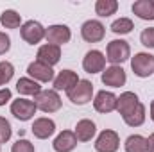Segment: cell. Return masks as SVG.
Returning <instances> with one entry per match:
<instances>
[{
	"instance_id": "8",
	"label": "cell",
	"mask_w": 154,
	"mask_h": 152,
	"mask_svg": "<svg viewBox=\"0 0 154 152\" xmlns=\"http://www.w3.org/2000/svg\"><path fill=\"white\" fill-rule=\"evenodd\" d=\"M104 34H106V27L99 20H88L81 27V36L88 43H99V41H102Z\"/></svg>"
},
{
	"instance_id": "14",
	"label": "cell",
	"mask_w": 154,
	"mask_h": 152,
	"mask_svg": "<svg viewBox=\"0 0 154 152\" xmlns=\"http://www.w3.org/2000/svg\"><path fill=\"white\" fill-rule=\"evenodd\" d=\"M81 79L74 70H61L54 77V90L56 91H70Z\"/></svg>"
},
{
	"instance_id": "12",
	"label": "cell",
	"mask_w": 154,
	"mask_h": 152,
	"mask_svg": "<svg viewBox=\"0 0 154 152\" xmlns=\"http://www.w3.org/2000/svg\"><path fill=\"white\" fill-rule=\"evenodd\" d=\"M36 57H38L36 61H39V63H43L47 66H54L61 59V47H56V45H50V43L41 45L38 48V56Z\"/></svg>"
},
{
	"instance_id": "13",
	"label": "cell",
	"mask_w": 154,
	"mask_h": 152,
	"mask_svg": "<svg viewBox=\"0 0 154 152\" xmlns=\"http://www.w3.org/2000/svg\"><path fill=\"white\" fill-rule=\"evenodd\" d=\"M27 74L31 79H34L36 82H50L54 81V70L52 66H47L39 61H32L27 66Z\"/></svg>"
},
{
	"instance_id": "17",
	"label": "cell",
	"mask_w": 154,
	"mask_h": 152,
	"mask_svg": "<svg viewBox=\"0 0 154 152\" xmlns=\"http://www.w3.org/2000/svg\"><path fill=\"white\" fill-rule=\"evenodd\" d=\"M56 152H72L77 147V138L74 131H63L56 136L54 143H52Z\"/></svg>"
},
{
	"instance_id": "22",
	"label": "cell",
	"mask_w": 154,
	"mask_h": 152,
	"mask_svg": "<svg viewBox=\"0 0 154 152\" xmlns=\"http://www.w3.org/2000/svg\"><path fill=\"white\" fill-rule=\"evenodd\" d=\"M124 122H125L129 127H140V125L145 122V106L140 102L131 113L124 116Z\"/></svg>"
},
{
	"instance_id": "11",
	"label": "cell",
	"mask_w": 154,
	"mask_h": 152,
	"mask_svg": "<svg viewBox=\"0 0 154 152\" xmlns=\"http://www.w3.org/2000/svg\"><path fill=\"white\" fill-rule=\"evenodd\" d=\"M93 108H95V111L104 113V114L115 111L116 109V95L111 93V91H106V90L99 91L95 95V99H93Z\"/></svg>"
},
{
	"instance_id": "32",
	"label": "cell",
	"mask_w": 154,
	"mask_h": 152,
	"mask_svg": "<svg viewBox=\"0 0 154 152\" xmlns=\"http://www.w3.org/2000/svg\"><path fill=\"white\" fill-rule=\"evenodd\" d=\"M11 97H13L11 90H9V88H2V90H0V106H5V104L11 100Z\"/></svg>"
},
{
	"instance_id": "25",
	"label": "cell",
	"mask_w": 154,
	"mask_h": 152,
	"mask_svg": "<svg viewBox=\"0 0 154 152\" xmlns=\"http://www.w3.org/2000/svg\"><path fill=\"white\" fill-rule=\"evenodd\" d=\"M116 9H118L116 0H97V4H95V13L102 18H108V16L115 14Z\"/></svg>"
},
{
	"instance_id": "6",
	"label": "cell",
	"mask_w": 154,
	"mask_h": 152,
	"mask_svg": "<svg viewBox=\"0 0 154 152\" xmlns=\"http://www.w3.org/2000/svg\"><path fill=\"white\" fill-rule=\"evenodd\" d=\"M20 34H22V38L25 39L29 45H36V43H39L41 39L45 38L47 29H45L39 22H36V20H29V22L22 23Z\"/></svg>"
},
{
	"instance_id": "30",
	"label": "cell",
	"mask_w": 154,
	"mask_h": 152,
	"mask_svg": "<svg viewBox=\"0 0 154 152\" xmlns=\"http://www.w3.org/2000/svg\"><path fill=\"white\" fill-rule=\"evenodd\" d=\"M140 41H142L143 47H147V48H154V27L145 29V31L140 34Z\"/></svg>"
},
{
	"instance_id": "31",
	"label": "cell",
	"mask_w": 154,
	"mask_h": 152,
	"mask_svg": "<svg viewBox=\"0 0 154 152\" xmlns=\"http://www.w3.org/2000/svg\"><path fill=\"white\" fill-rule=\"evenodd\" d=\"M11 48V38L5 32H0V56H4Z\"/></svg>"
},
{
	"instance_id": "34",
	"label": "cell",
	"mask_w": 154,
	"mask_h": 152,
	"mask_svg": "<svg viewBox=\"0 0 154 152\" xmlns=\"http://www.w3.org/2000/svg\"><path fill=\"white\" fill-rule=\"evenodd\" d=\"M151 120L154 122V100L151 102Z\"/></svg>"
},
{
	"instance_id": "16",
	"label": "cell",
	"mask_w": 154,
	"mask_h": 152,
	"mask_svg": "<svg viewBox=\"0 0 154 152\" xmlns=\"http://www.w3.org/2000/svg\"><path fill=\"white\" fill-rule=\"evenodd\" d=\"M31 131H32V134H34L38 140H47V138H50V136L56 132V123H54V120L41 116V118H36V120H34Z\"/></svg>"
},
{
	"instance_id": "19",
	"label": "cell",
	"mask_w": 154,
	"mask_h": 152,
	"mask_svg": "<svg viewBox=\"0 0 154 152\" xmlns=\"http://www.w3.org/2000/svg\"><path fill=\"white\" fill-rule=\"evenodd\" d=\"M95 132H97V127H95V123H93L91 120H88V118L79 120L77 125H75V131H74L77 141H90V140L95 136Z\"/></svg>"
},
{
	"instance_id": "2",
	"label": "cell",
	"mask_w": 154,
	"mask_h": 152,
	"mask_svg": "<svg viewBox=\"0 0 154 152\" xmlns=\"http://www.w3.org/2000/svg\"><path fill=\"white\" fill-rule=\"evenodd\" d=\"M34 104L43 113H56L61 109V97L56 90H41L34 97Z\"/></svg>"
},
{
	"instance_id": "23",
	"label": "cell",
	"mask_w": 154,
	"mask_h": 152,
	"mask_svg": "<svg viewBox=\"0 0 154 152\" xmlns=\"http://www.w3.org/2000/svg\"><path fill=\"white\" fill-rule=\"evenodd\" d=\"M0 23L5 29H18V27H22V16L14 9H5L0 14Z\"/></svg>"
},
{
	"instance_id": "24",
	"label": "cell",
	"mask_w": 154,
	"mask_h": 152,
	"mask_svg": "<svg viewBox=\"0 0 154 152\" xmlns=\"http://www.w3.org/2000/svg\"><path fill=\"white\" fill-rule=\"evenodd\" d=\"M125 152H147V138L140 136V134H131L125 143Z\"/></svg>"
},
{
	"instance_id": "1",
	"label": "cell",
	"mask_w": 154,
	"mask_h": 152,
	"mask_svg": "<svg viewBox=\"0 0 154 152\" xmlns=\"http://www.w3.org/2000/svg\"><path fill=\"white\" fill-rule=\"evenodd\" d=\"M131 57V47L124 39H113L108 43L106 48V59L111 63V66H120L124 61Z\"/></svg>"
},
{
	"instance_id": "9",
	"label": "cell",
	"mask_w": 154,
	"mask_h": 152,
	"mask_svg": "<svg viewBox=\"0 0 154 152\" xmlns=\"http://www.w3.org/2000/svg\"><path fill=\"white\" fill-rule=\"evenodd\" d=\"M82 68L84 72L88 74H99V72H104L106 68V56L100 52V50H88L84 59H82Z\"/></svg>"
},
{
	"instance_id": "28",
	"label": "cell",
	"mask_w": 154,
	"mask_h": 152,
	"mask_svg": "<svg viewBox=\"0 0 154 152\" xmlns=\"http://www.w3.org/2000/svg\"><path fill=\"white\" fill-rule=\"evenodd\" d=\"M11 134H13V129H11V123L0 116V143H5L11 140Z\"/></svg>"
},
{
	"instance_id": "27",
	"label": "cell",
	"mask_w": 154,
	"mask_h": 152,
	"mask_svg": "<svg viewBox=\"0 0 154 152\" xmlns=\"http://www.w3.org/2000/svg\"><path fill=\"white\" fill-rule=\"evenodd\" d=\"M14 75V66L9 61H0V86H5Z\"/></svg>"
},
{
	"instance_id": "21",
	"label": "cell",
	"mask_w": 154,
	"mask_h": 152,
	"mask_svg": "<svg viewBox=\"0 0 154 152\" xmlns=\"http://www.w3.org/2000/svg\"><path fill=\"white\" fill-rule=\"evenodd\" d=\"M16 91L20 95H34L36 97L39 91H41V86H39L34 79H31V77H22L16 82Z\"/></svg>"
},
{
	"instance_id": "3",
	"label": "cell",
	"mask_w": 154,
	"mask_h": 152,
	"mask_svg": "<svg viewBox=\"0 0 154 152\" xmlns=\"http://www.w3.org/2000/svg\"><path fill=\"white\" fill-rule=\"evenodd\" d=\"M131 70L136 77H151L154 74V56L149 52H138L131 59Z\"/></svg>"
},
{
	"instance_id": "33",
	"label": "cell",
	"mask_w": 154,
	"mask_h": 152,
	"mask_svg": "<svg viewBox=\"0 0 154 152\" xmlns=\"http://www.w3.org/2000/svg\"><path fill=\"white\" fill-rule=\"evenodd\" d=\"M147 152H154V132L147 138Z\"/></svg>"
},
{
	"instance_id": "15",
	"label": "cell",
	"mask_w": 154,
	"mask_h": 152,
	"mask_svg": "<svg viewBox=\"0 0 154 152\" xmlns=\"http://www.w3.org/2000/svg\"><path fill=\"white\" fill-rule=\"evenodd\" d=\"M127 81L125 72L122 66H109L102 72V84L104 86H109V88H120L124 86Z\"/></svg>"
},
{
	"instance_id": "18",
	"label": "cell",
	"mask_w": 154,
	"mask_h": 152,
	"mask_svg": "<svg viewBox=\"0 0 154 152\" xmlns=\"http://www.w3.org/2000/svg\"><path fill=\"white\" fill-rule=\"evenodd\" d=\"M138 104H140L138 95L133 93V91H124L120 97H116V111L122 114V118H124L125 114L131 113Z\"/></svg>"
},
{
	"instance_id": "26",
	"label": "cell",
	"mask_w": 154,
	"mask_h": 152,
	"mask_svg": "<svg viewBox=\"0 0 154 152\" xmlns=\"http://www.w3.org/2000/svg\"><path fill=\"white\" fill-rule=\"evenodd\" d=\"M133 29H134V25H133V20H129V18H118L111 23V31L115 34H129Z\"/></svg>"
},
{
	"instance_id": "4",
	"label": "cell",
	"mask_w": 154,
	"mask_h": 152,
	"mask_svg": "<svg viewBox=\"0 0 154 152\" xmlns=\"http://www.w3.org/2000/svg\"><path fill=\"white\" fill-rule=\"evenodd\" d=\"M66 95H68V100H70L72 104L84 106V104H88V102L91 100V97H93V84H91L90 81H86V79H81L70 91H66Z\"/></svg>"
},
{
	"instance_id": "7",
	"label": "cell",
	"mask_w": 154,
	"mask_h": 152,
	"mask_svg": "<svg viewBox=\"0 0 154 152\" xmlns=\"http://www.w3.org/2000/svg\"><path fill=\"white\" fill-rule=\"evenodd\" d=\"M38 111L34 100H27V99H16L11 102V114L22 122H27L31 120Z\"/></svg>"
},
{
	"instance_id": "10",
	"label": "cell",
	"mask_w": 154,
	"mask_h": 152,
	"mask_svg": "<svg viewBox=\"0 0 154 152\" xmlns=\"http://www.w3.org/2000/svg\"><path fill=\"white\" fill-rule=\"evenodd\" d=\"M45 38H47V43L56 45V47H61V45H65V43L70 41L72 31H70L66 25H59V23H57V25H50V27L47 29Z\"/></svg>"
},
{
	"instance_id": "5",
	"label": "cell",
	"mask_w": 154,
	"mask_h": 152,
	"mask_svg": "<svg viewBox=\"0 0 154 152\" xmlns=\"http://www.w3.org/2000/svg\"><path fill=\"white\" fill-rule=\"evenodd\" d=\"M118 147H120V136L116 131H111V129H104L95 140L97 152H116Z\"/></svg>"
},
{
	"instance_id": "29",
	"label": "cell",
	"mask_w": 154,
	"mask_h": 152,
	"mask_svg": "<svg viewBox=\"0 0 154 152\" xmlns=\"http://www.w3.org/2000/svg\"><path fill=\"white\" fill-rule=\"evenodd\" d=\"M11 152H34V145L29 140H18L16 143H13Z\"/></svg>"
},
{
	"instance_id": "20",
	"label": "cell",
	"mask_w": 154,
	"mask_h": 152,
	"mask_svg": "<svg viewBox=\"0 0 154 152\" xmlns=\"http://www.w3.org/2000/svg\"><path fill=\"white\" fill-rule=\"evenodd\" d=\"M133 13L142 20H154V0H136L133 4Z\"/></svg>"
}]
</instances>
